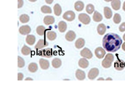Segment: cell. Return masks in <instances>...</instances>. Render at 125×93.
Listing matches in <instances>:
<instances>
[{
	"instance_id": "obj_1",
	"label": "cell",
	"mask_w": 125,
	"mask_h": 93,
	"mask_svg": "<svg viewBox=\"0 0 125 93\" xmlns=\"http://www.w3.org/2000/svg\"><path fill=\"white\" fill-rule=\"evenodd\" d=\"M122 44V40L118 35L113 33H107L103 39V45L105 50L109 52L118 51Z\"/></svg>"
},
{
	"instance_id": "obj_2",
	"label": "cell",
	"mask_w": 125,
	"mask_h": 93,
	"mask_svg": "<svg viewBox=\"0 0 125 93\" xmlns=\"http://www.w3.org/2000/svg\"><path fill=\"white\" fill-rule=\"evenodd\" d=\"M114 61L113 55L111 53H107L105 57V59L102 62V65L104 68H109Z\"/></svg>"
},
{
	"instance_id": "obj_3",
	"label": "cell",
	"mask_w": 125,
	"mask_h": 93,
	"mask_svg": "<svg viewBox=\"0 0 125 93\" xmlns=\"http://www.w3.org/2000/svg\"><path fill=\"white\" fill-rule=\"evenodd\" d=\"M79 20L84 25H88L91 22V18L89 15L85 13H81L79 15Z\"/></svg>"
},
{
	"instance_id": "obj_4",
	"label": "cell",
	"mask_w": 125,
	"mask_h": 93,
	"mask_svg": "<svg viewBox=\"0 0 125 93\" xmlns=\"http://www.w3.org/2000/svg\"><path fill=\"white\" fill-rule=\"evenodd\" d=\"M75 18V13L72 11H67L63 14V18L65 20H67L69 21H72L74 20Z\"/></svg>"
},
{
	"instance_id": "obj_5",
	"label": "cell",
	"mask_w": 125,
	"mask_h": 93,
	"mask_svg": "<svg viewBox=\"0 0 125 93\" xmlns=\"http://www.w3.org/2000/svg\"><path fill=\"white\" fill-rule=\"evenodd\" d=\"M81 55L84 58L88 59H91L93 57V53H92L91 51L87 48H84V49L81 50Z\"/></svg>"
},
{
	"instance_id": "obj_6",
	"label": "cell",
	"mask_w": 125,
	"mask_h": 93,
	"mask_svg": "<svg viewBox=\"0 0 125 93\" xmlns=\"http://www.w3.org/2000/svg\"><path fill=\"white\" fill-rule=\"evenodd\" d=\"M99 71L98 69L97 68H93L90 70V71L88 73V78L91 80H93L97 77L99 75Z\"/></svg>"
},
{
	"instance_id": "obj_7",
	"label": "cell",
	"mask_w": 125,
	"mask_h": 93,
	"mask_svg": "<svg viewBox=\"0 0 125 93\" xmlns=\"http://www.w3.org/2000/svg\"><path fill=\"white\" fill-rule=\"evenodd\" d=\"M94 52H95L96 56L98 59H103L105 56V54H106V51H105V50L101 47H97L95 50Z\"/></svg>"
},
{
	"instance_id": "obj_8",
	"label": "cell",
	"mask_w": 125,
	"mask_h": 93,
	"mask_svg": "<svg viewBox=\"0 0 125 93\" xmlns=\"http://www.w3.org/2000/svg\"><path fill=\"white\" fill-rule=\"evenodd\" d=\"M19 32L23 35H28L31 32V28L28 25H24L19 28Z\"/></svg>"
},
{
	"instance_id": "obj_9",
	"label": "cell",
	"mask_w": 125,
	"mask_h": 93,
	"mask_svg": "<svg viewBox=\"0 0 125 93\" xmlns=\"http://www.w3.org/2000/svg\"><path fill=\"white\" fill-rule=\"evenodd\" d=\"M125 67V62L122 60H118L115 63V68L117 71H122Z\"/></svg>"
},
{
	"instance_id": "obj_10",
	"label": "cell",
	"mask_w": 125,
	"mask_h": 93,
	"mask_svg": "<svg viewBox=\"0 0 125 93\" xmlns=\"http://www.w3.org/2000/svg\"><path fill=\"white\" fill-rule=\"evenodd\" d=\"M40 56L45 57L47 58H50L52 57V50L51 49H47L45 50H42L39 53Z\"/></svg>"
},
{
	"instance_id": "obj_11",
	"label": "cell",
	"mask_w": 125,
	"mask_h": 93,
	"mask_svg": "<svg viewBox=\"0 0 125 93\" xmlns=\"http://www.w3.org/2000/svg\"><path fill=\"white\" fill-rule=\"evenodd\" d=\"M49 45V43L48 41H47L46 40H43V39H41L39 41H38V43H37V45H35V48L36 49H43V47H46V46Z\"/></svg>"
},
{
	"instance_id": "obj_12",
	"label": "cell",
	"mask_w": 125,
	"mask_h": 93,
	"mask_svg": "<svg viewBox=\"0 0 125 93\" xmlns=\"http://www.w3.org/2000/svg\"><path fill=\"white\" fill-rule=\"evenodd\" d=\"M39 64H40V67L43 70H47L49 69V66H50V64L49 62L47 60H45L43 59H40L39 61Z\"/></svg>"
},
{
	"instance_id": "obj_13",
	"label": "cell",
	"mask_w": 125,
	"mask_h": 93,
	"mask_svg": "<svg viewBox=\"0 0 125 93\" xmlns=\"http://www.w3.org/2000/svg\"><path fill=\"white\" fill-rule=\"evenodd\" d=\"M75 37H76V35H75V32L73 31H71V30L68 31L66 35H65V39L69 41H72L73 40H74Z\"/></svg>"
},
{
	"instance_id": "obj_14",
	"label": "cell",
	"mask_w": 125,
	"mask_h": 93,
	"mask_svg": "<svg viewBox=\"0 0 125 93\" xmlns=\"http://www.w3.org/2000/svg\"><path fill=\"white\" fill-rule=\"evenodd\" d=\"M75 77L79 81H83L85 78V74L83 71L77 69L75 72Z\"/></svg>"
},
{
	"instance_id": "obj_15",
	"label": "cell",
	"mask_w": 125,
	"mask_h": 93,
	"mask_svg": "<svg viewBox=\"0 0 125 93\" xmlns=\"http://www.w3.org/2000/svg\"><path fill=\"white\" fill-rule=\"evenodd\" d=\"M43 22L46 25H50L55 22V18L52 16H46L43 18Z\"/></svg>"
},
{
	"instance_id": "obj_16",
	"label": "cell",
	"mask_w": 125,
	"mask_h": 93,
	"mask_svg": "<svg viewBox=\"0 0 125 93\" xmlns=\"http://www.w3.org/2000/svg\"><path fill=\"white\" fill-rule=\"evenodd\" d=\"M79 66L83 69L87 68V67L89 66L88 61H87V60L85 59V58L81 59L79 60Z\"/></svg>"
},
{
	"instance_id": "obj_17",
	"label": "cell",
	"mask_w": 125,
	"mask_h": 93,
	"mask_svg": "<svg viewBox=\"0 0 125 93\" xmlns=\"http://www.w3.org/2000/svg\"><path fill=\"white\" fill-rule=\"evenodd\" d=\"M111 6L115 10H119L121 8L120 0H112Z\"/></svg>"
},
{
	"instance_id": "obj_18",
	"label": "cell",
	"mask_w": 125,
	"mask_h": 93,
	"mask_svg": "<svg viewBox=\"0 0 125 93\" xmlns=\"http://www.w3.org/2000/svg\"><path fill=\"white\" fill-rule=\"evenodd\" d=\"M97 30L99 34L100 35H103L106 31V26H105V25H104L103 23L99 24V25H98V26H97Z\"/></svg>"
},
{
	"instance_id": "obj_19",
	"label": "cell",
	"mask_w": 125,
	"mask_h": 93,
	"mask_svg": "<svg viewBox=\"0 0 125 93\" xmlns=\"http://www.w3.org/2000/svg\"><path fill=\"white\" fill-rule=\"evenodd\" d=\"M46 37L49 40H54L57 38V33L53 31H48L46 33Z\"/></svg>"
},
{
	"instance_id": "obj_20",
	"label": "cell",
	"mask_w": 125,
	"mask_h": 93,
	"mask_svg": "<svg viewBox=\"0 0 125 93\" xmlns=\"http://www.w3.org/2000/svg\"><path fill=\"white\" fill-rule=\"evenodd\" d=\"M75 10L77 11H83L84 8V4L83 1H78L75 2V5H74Z\"/></svg>"
},
{
	"instance_id": "obj_21",
	"label": "cell",
	"mask_w": 125,
	"mask_h": 93,
	"mask_svg": "<svg viewBox=\"0 0 125 93\" xmlns=\"http://www.w3.org/2000/svg\"><path fill=\"white\" fill-rule=\"evenodd\" d=\"M52 65L55 69L59 68L62 65V61L59 58H55L52 61Z\"/></svg>"
},
{
	"instance_id": "obj_22",
	"label": "cell",
	"mask_w": 125,
	"mask_h": 93,
	"mask_svg": "<svg viewBox=\"0 0 125 93\" xmlns=\"http://www.w3.org/2000/svg\"><path fill=\"white\" fill-rule=\"evenodd\" d=\"M84 45H85V40L83 39H82V38H80V39H77L76 40V41H75V47L78 49L83 48L84 46Z\"/></svg>"
},
{
	"instance_id": "obj_23",
	"label": "cell",
	"mask_w": 125,
	"mask_h": 93,
	"mask_svg": "<svg viewBox=\"0 0 125 93\" xmlns=\"http://www.w3.org/2000/svg\"><path fill=\"white\" fill-rule=\"evenodd\" d=\"M58 28H59V30L60 32L63 33L65 32V31L67 29V23L65 21H61L59 23V25H58Z\"/></svg>"
},
{
	"instance_id": "obj_24",
	"label": "cell",
	"mask_w": 125,
	"mask_h": 93,
	"mask_svg": "<svg viewBox=\"0 0 125 93\" xmlns=\"http://www.w3.org/2000/svg\"><path fill=\"white\" fill-rule=\"evenodd\" d=\"M104 14L105 18L107 19H110L113 16V12L109 7H105L104 8Z\"/></svg>"
},
{
	"instance_id": "obj_25",
	"label": "cell",
	"mask_w": 125,
	"mask_h": 93,
	"mask_svg": "<svg viewBox=\"0 0 125 93\" xmlns=\"http://www.w3.org/2000/svg\"><path fill=\"white\" fill-rule=\"evenodd\" d=\"M26 42L28 43L30 45H33L35 42V37L34 35H27V38H26Z\"/></svg>"
},
{
	"instance_id": "obj_26",
	"label": "cell",
	"mask_w": 125,
	"mask_h": 93,
	"mask_svg": "<svg viewBox=\"0 0 125 93\" xmlns=\"http://www.w3.org/2000/svg\"><path fill=\"white\" fill-rule=\"evenodd\" d=\"M103 20V16L98 11H95L93 15V20L96 22H99Z\"/></svg>"
},
{
	"instance_id": "obj_27",
	"label": "cell",
	"mask_w": 125,
	"mask_h": 93,
	"mask_svg": "<svg viewBox=\"0 0 125 93\" xmlns=\"http://www.w3.org/2000/svg\"><path fill=\"white\" fill-rule=\"evenodd\" d=\"M28 70L30 72H36L38 70V65L36 63H34V62L30 63L28 65Z\"/></svg>"
},
{
	"instance_id": "obj_28",
	"label": "cell",
	"mask_w": 125,
	"mask_h": 93,
	"mask_svg": "<svg viewBox=\"0 0 125 93\" xmlns=\"http://www.w3.org/2000/svg\"><path fill=\"white\" fill-rule=\"evenodd\" d=\"M53 10H54V13L56 16H60L62 13V8L59 4H55L53 6Z\"/></svg>"
},
{
	"instance_id": "obj_29",
	"label": "cell",
	"mask_w": 125,
	"mask_h": 93,
	"mask_svg": "<svg viewBox=\"0 0 125 93\" xmlns=\"http://www.w3.org/2000/svg\"><path fill=\"white\" fill-rule=\"evenodd\" d=\"M21 53L24 55H28L31 53V49L26 45H24L21 49Z\"/></svg>"
},
{
	"instance_id": "obj_30",
	"label": "cell",
	"mask_w": 125,
	"mask_h": 93,
	"mask_svg": "<svg viewBox=\"0 0 125 93\" xmlns=\"http://www.w3.org/2000/svg\"><path fill=\"white\" fill-rule=\"evenodd\" d=\"M30 20V17L27 15H22L20 16V21L22 23H26L28 22Z\"/></svg>"
},
{
	"instance_id": "obj_31",
	"label": "cell",
	"mask_w": 125,
	"mask_h": 93,
	"mask_svg": "<svg viewBox=\"0 0 125 93\" xmlns=\"http://www.w3.org/2000/svg\"><path fill=\"white\" fill-rule=\"evenodd\" d=\"M37 30V34L39 35L40 36H42L44 34L45 28L44 27H43V26H38L37 28V30Z\"/></svg>"
},
{
	"instance_id": "obj_32",
	"label": "cell",
	"mask_w": 125,
	"mask_h": 93,
	"mask_svg": "<svg viewBox=\"0 0 125 93\" xmlns=\"http://www.w3.org/2000/svg\"><path fill=\"white\" fill-rule=\"evenodd\" d=\"M41 11L43 13H52V9L49 6H43L41 8Z\"/></svg>"
},
{
	"instance_id": "obj_33",
	"label": "cell",
	"mask_w": 125,
	"mask_h": 93,
	"mask_svg": "<svg viewBox=\"0 0 125 93\" xmlns=\"http://www.w3.org/2000/svg\"><path fill=\"white\" fill-rule=\"evenodd\" d=\"M85 10H86V11H87V13L92 14L94 11V7L92 4H89L86 6Z\"/></svg>"
},
{
	"instance_id": "obj_34",
	"label": "cell",
	"mask_w": 125,
	"mask_h": 93,
	"mask_svg": "<svg viewBox=\"0 0 125 93\" xmlns=\"http://www.w3.org/2000/svg\"><path fill=\"white\" fill-rule=\"evenodd\" d=\"M25 61L22 57L18 56V67L19 68H22L25 66Z\"/></svg>"
},
{
	"instance_id": "obj_35",
	"label": "cell",
	"mask_w": 125,
	"mask_h": 93,
	"mask_svg": "<svg viewBox=\"0 0 125 93\" xmlns=\"http://www.w3.org/2000/svg\"><path fill=\"white\" fill-rule=\"evenodd\" d=\"M121 21V17L120 15L118 13H116L114 15L113 18V21L114 23H115L116 24H118L120 23V21Z\"/></svg>"
},
{
	"instance_id": "obj_36",
	"label": "cell",
	"mask_w": 125,
	"mask_h": 93,
	"mask_svg": "<svg viewBox=\"0 0 125 93\" xmlns=\"http://www.w3.org/2000/svg\"><path fill=\"white\" fill-rule=\"evenodd\" d=\"M119 31H121V32H123L125 31V22H123V23H121V25L119 26Z\"/></svg>"
},
{
	"instance_id": "obj_37",
	"label": "cell",
	"mask_w": 125,
	"mask_h": 93,
	"mask_svg": "<svg viewBox=\"0 0 125 93\" xmlns=\"http://www.w3.org/2000/svg\"><path fill=\"white\" fill-rule=\"evenodd\" d=\"M23 5V0H18V8H20Z\"/></svg>"
},
{
	"instance_id": "obj_38",
	"label": "cell",
	"mask_w": 125,
	"mask_h": 93,
	"mask_svg": "<svg viewBox=\"0 0 125 93\" xmlns=\"http://www.w3.org/2000/svg\"><path fill=\"white\" fill-rule=\"evenodd\" d=\"M23 74L22 73H18V81H21L23 79Z\"/></svg>"
},
{
	"instance_id": "obj_39",
	"label": "cell",
	"mask_w": 125,
	"mask_h": 93,
	"mask_svg": "<svg viewBox=\"0 0 125 93\" xmlns=\"http://www.w3.org/2000/svg\"><path fill=\"white\" fill-rule=\"evenodd\" d=\"M53 0H45V2L47 3V4H49V5H50L52 3H53Z\"/></svg>"
},
{
	"instance_id": "obj_40",
	"label": "cell",
	"mask_w": 125,
	"mask_h": 93,
	"mask_svg": "<svg viewBox=\"0 0 125 93\" xmlns=\"http://www.w3.org/2000/svg\"><path fill=\"white\" fill-rule=\"evenodd\" d=\"M122 49H123V50H124V51H125V42L123 43V44Z\"/></svg>"
},
{
	"instance_id": "obj_41",
	"label": "cell",
	"mask_w": 125,
	"mask_h": 93,
	"mask_svg": "<svg viewBox=\"0 0 125 93\" xmlns=\"http://www.w3.org/2000/svg\"><path fill=\"white\" fill-rule=\"evenodd\" d=\"M28 80H30V81H33V79L30 78V77H27V79H25V81H28Z\"/></svg>"
},
{
	"instance_id": "obj_42",
	"label": "cell",
	"mask_w": 125,
	"mask_h": 93,
	"mask_svg": "<svg viewBox=\"0 0 125 93\" xmlns=\"http://www.w3.org/2000/svg\"><path fill=\"white\" fill-rule=\"evenodd\" d=\"M123 10L125 11V1L123 3Z\"/></svg>"
},
{
	"instance_id": "obj_43",
	"label": "cell",
	"mask_w": 125,
	"mask_h": 93,
	"mask_svg": "<svg viewBox=\"0 0 125 93\" xmlns=\"http://www.w3.org/2000/svg\"><path fill=\"white\" fill-rule=\"evenodd\" d=\"M30 1H31V2H35L37 0H29Z\"/></svg>"
},
{
	"instance_id": "obj_44",
	"label": "cell",
	"mask_w": 125,
	"mask_h": 93,
	"mask_svg": "<svg viewBox=\"0 0 125 93\" xmlns=\"http://www.w3.org/2000/svg\"><path fill=\"white\" fill-rule=\"evenodd\" d=\"M106 2H109V1H112V0H104Z\"/></svg>"
},
{
	"instance_id": "obj_45",
	"label": "cell",
	"mask_w": 125,
	"mask_h": 93,
	"mask_svg": "<svg viewBox=\"0 0 125 93\" xmlns=\"http://www.w3.org/2000/svg\"><path fill=\"white\" fill-rule=\"evenodd\" d=\"M107 80H111V81L112 79H111V78H109H109L106 79V81H107Z\"/></svg>"
},
{
	"instance_id": "obj_46",
	"label": "cell",
	"mask_w": 125,
	"mask_h": 93,
	"mask_svg": "<svg viewBox=\"0 0 125 93\" xmlns=\"http://www.w3.org/2000/svg\"><path fill=\"white\" fill-rule=\"evenodd\" d=\"M123 40H125V34H124V35H123Z\"/></svg>"
},
{
	"instance_id": "obj_47",
	"label": "cell",
	"mask_w": 125,
	"mask_h": 93,
	"mask_svg": "<svg viewBox=\"0 0 125 93\" xmlns=\"http://www.w3.org/2000/svg\"><path fill=\"white\" fill-rule=\"evenodd\" d=\"M100 80H104L103 78H99L98 79V81H100Z\"/></svg>"
}]
</instances>
